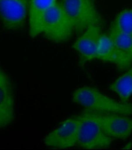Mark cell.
<instances>
[{"label": "cell", "instance_id": "obj_1", "mask_svg": "<svg viewBox=\"0 0 132 150\" xmlns=\"http://www.w3.org/2000/svg\"><path fill=\"white\" fill-rule=\"evenodd\" d=\"M74 103L87 110L102 113H117L130 116L132 104L127 102H118L105 96L92 86H82L75 90L72 96Z\"/></svg>", "mask_w": 132, "mask_h": 150}, {"label": "cell", "instance_id": "obj_2", "mask_svg": "<svg viewBox=\"0 0 132 150\" xmlns=\"http://www.w3.org/2000/svg\"><path fill=\"white\" fill-rule=\"evenodd\" d=\"M80 125L77 145L83 149H101L108 147L112 138L101 128L96 112L86 110L77 116Z\"/></svg>", "mask_w": 132, "mask_h": 150}, {"label": "cell", "instance_id": "obj_3", "mask_svg": "<svg viewBox=\"0 0 132 150\" xmlns=\"http://www.w3.org/2000/svg\"><path fill=\"white\" fill-rule=\"evenodd\" d=\"M74 28L60 3L57 2L46 13L41 23L40 33L56 43L66 41L71 38Z\"/></svg>", "mask_w": 132, "mask_h": 150}, {"label": "cell", "instance_id": "obj_4", "mask_svg": "<svg viewBox=\"0 0 132 150\" xmlns=\"http://www.w3.org/2000/svg\"><path fill=\"white\" fill-rule=\"evenodd\" d=\"M60 3L72 22L74 31L83 33L90 26L102 25L103 20L94 0H61Z\"/></svg>", "mask_w": 132, "mask_h": 150}, {"label": "cell", "instance_id": "obj_5", "mask_svg": "<svg viewBox=\"0 0 132 150\" xmlns=\"http://www.w3.org/2000/svg\"><path fill=\"white\" fill-rule=\"evenodd\" d=\"M80 122L77 116L64 121L56 129L48 134L44 142L47 146L67 149L77 145Z\"/></svg>", "mask_w": 132, "mask_h": 150}, {"label": "cell", "instance_id": "obj_6", "mask_svg": "<svg viewBox=\"0 0 132 150\" xmlns=\"http://www.w3.org/2000/svg\"><path fill=\"white\" fill-rule=\"evenodd\" d=\"M96 116L102 130L111 138L124 140L131 134L132 118L130 116L98 112Z\"/></svg>", "mask_w": 132, "mask_h": 150}, {"label": "cell", "instance_id": "obj_7", "mask_svg": "<svg viewBox=\"0 0 132 150\" xmlns=\"http://www.w3.org/2000/svg\"><path fill=\"white\" fill-rule=\"evenodd\" d=\"M28 0H0V22L6 28L17 30L24 26Z\"/></svg>", "mask_w": 132, "mask_h": 150}, {"label": "cell", "instance_id": "obj_8", "mask_svg": "<svg viewBox=\"0 0 132 150\" xmlns=\"http://www.w3.org/2000/svg\"><path fill=\"white\" fill-rule=\"evenodd\" d=\"M15 119L13 86L7 74L0 68V129L11 125Z\"/></svg>", "mask_w": 132, "mask_h": 150}, {"label": "cell", "instance_id": "obj_9", "mask_svg": "<svg viewBox=\"0 0 132 150\" xmlns=\"http://www.w3.org/2000/svg\"><path fill=\"white\" fill-rule=\"evenodd\" d=\"M101 35L100 27L92 26L83 31L82 35L76 40L73 48L79 54L81 64L97 59Z\"/></svg>", "mask_w": 132, "mask_h": 150}, {"label": "cell", "instance_id": "obj_10", "mask_svg": "<svg viewBox=\"0 0 132 150\" xmlns=\"http://www.w3.org/2000/svg\"><path fill=\"white\" fill-rule=\"evenodd\" d=\"M108 35L112 39L116 55V65L120 70H126L132 65V39L111 26Z\"/></svg>", "mask_w": 132, "mask_h": 150}, {"label": "cell", "instance_id": "obj_11", "mask_svg": "<svg viewBox=\"0 0 132 150\" xmlns=\"http://www.w3.org/2000/svg\"><path fill=\"white\" fill-rule=\"evenodd\" d=\"M56 3L57 0H31L28 9L30 36L34 38L41 34V23L44 16Z\"/></svg>", "mask_w": 132, "mask_h": 150}, {"label": "cell", "instance_id": "obj_12", "mask_svg": "<svg viewBox=\"0 0 132 150\" xmlns=\"http://www.w3.org/2000/svg\"><path fill=\"white\" fill-rule=\"evenodd\" d=\"M109 89L115 93L122 102H127L132 96V67L111 84Z\"/></svg>", "mask_w": 132, "mask_h": 150}, {"label": "cell", "instance_id": "obj_13", "mask_svg": "<svg viewBox=\"0 0 132 150\" xmlns=\"http://www.w3.org/2000/svg\"><path fill=\"white\" fill-rule=\"evenodd\" d=\"M97 59L116 64V55L114 47L108 34H102L97 50Z\"/></svg>", "mask_w": 132, "mask_h": 150}, {"label": "cell", "instance_id": "obj_14", "mask_svg": "<svg viewBox=\"0 0 132 150\" xmlns=\"http://www.w3.org/2000/svg\"><path fill=\"white\" fill-rule=\"evenodd\" d=\"M112 25L132 39V9H125L118 13Z\"/></svg>", "mask_w": 132, "mask_h": 150}, {"label": "cell", "instance_id": "obj_15", "mask_svg": "<svg viewBox=\"0 0 132 150\" xmlns=\"http://www.w3.org/2000/svg\"><path fill=\"white\" fill-rule=\"evenodd\" d=\"M132 148V144L131 143H129L128 144H127L126 146H124L123 149H131Z\"/></svg>", "mask_w": 132, "mask_h": 150}]
</instances>
